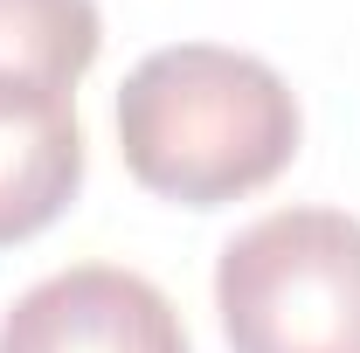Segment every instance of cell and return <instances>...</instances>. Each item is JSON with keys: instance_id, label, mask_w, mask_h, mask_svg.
Returning a JSON list of instances; mask_svg holds the SVG:
<instances>
[{"instance_id": "obj_1", "label": "cell", "mask_w": 360, "mask_h": 353, "mask_svg": "<svg viewBox=\"0 0 360 353\" xmlns=\"http://www.w3.org/2000/svg\"><path fill=\"white\" fill-rule=\"evenodd\" d=\"M298 97L264 56L222 42L153 49L118 90V153L146 194L180 208L243 201L298 160Z\"/></svg>"}, {"instance_id": "obj_3", "label": "cell", "mask_w": 360, "mask_h": 353, "mask_svg": "<svg viewBox=\"0 0 360 353\" xmlns=\"http://www.w3.org/2000/svg\"><path fill=\"white\" fill-rule=\"evenodd\" d=\"M0 353H194L174 298L125 264H70L21 291Z\"/></svg>"}, {"instance_id": "obj_5", "label": "cell", "mask_w": 360, "mask_h": 353, "mask_svg": "<svg viewBox=\"0 0 360 353\" xmlns=\"http://www.w3.org/2000/svg\"><path fill=\"white\" fill-rule=\"evenodd\" d=\"M104 49L97 0H0V84L70 90Z\"/></svg>"}, {"instance_id": "obj_2", "label": "cell", "mask_w": 360, "mask_h": 353, "mask_svg": "<svg viewBox=\"0 0 360 353\" xmlns=\"http://www.w3.org/2000/svg\"><path fill=\"white\" fill-rule=\"evenodd\" d=\"M229 353H360V222L277 208L215 264Z\"/></svg>"}, {"instance_id": "obj_4", "label": "cell", "mask_w": 360, "mask_h": 353, "mask_svg": "<svg viewBox=\"0 0 360 353\" xmlns=\"http://www.w3.org/2000/svg\"><path fill=\"white\" fill-rule=\"evenodd\" d=\"M84 187V125L70 90L0 84V250L42 236Z\"/></svg>"}]
</instances>
